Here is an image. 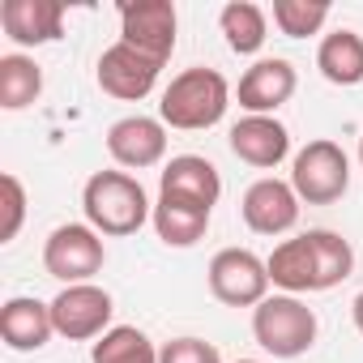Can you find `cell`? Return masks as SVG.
Returning a JSON list of instances; mask_svg holds the SVG:
<instances>
[{
  "label": "cell",
  "mask_w": 363,
  "mask_h": 363,
  "mask_svg": "<svg viewBox=\"0 0 363 363\" xmlns=\"http://www.w3.org/2000/svg\"><path fill=\"white\" fill-rule=\"evenodd\" d=\"M111 295L94 282H82V286H65L56 299H52V320H56V333L69 337V342H90V337H103L107 325H111Z\"/></svg>",
  "instance_id": "8"
},
{
  "label": "cell",
  "mask_w": 363,
  "mask_h": 363,
  "mask_svg": "<svg viewBox=\"0 0 363 363\" xmlns=\"http://www.w3.org/2000/svg\"><path fill=\"white\" fill-rule=\"evenodd\" d=\"M299 77H295V65L282 60V56H269V60H257L244 77H240V107L248 116H274L291 94H295Z\"/></svg>",
  "instance_id": "12"
},
{
  "label": "cell",
  "mask_w": 363,
  "mask_h": 363,
  "mask_svg": "<svg viewBox=\"0 0 363 363\" xmlns=\"http://www.w3.org/2000/svg\"><path fill=\"white\" fill-rule=\"evenodd\" d=\"M158 363H223L218 346L214 342H201V337H175L158 350Z\"/></svg>",
  "instance_id": "26"
},
{
  "label": "cell",
  "mask_w": 363,
  "mask_h": 363,
  "mask_svg": "<svg viewBox=\"0 0 363 363\" xmlns=\"http://www.w3.org/2000/svg\"><path fill=\"white\" fill-rule=\"evenodd\" d=\"M210 291L227 308H257L261 299H269V269L248 248H223L210 261Z\"/></svg>",
  "instance_id": "7"
},
{
  "label": "cell",
  "mask_w": 363,
  "mask_h": 363,
  "mask_svg": "<svg viewBox=\"0 0 363 363\" xmlns=\"http://www.w3.org/2000/svg\"><path fill=\"white\" fill-rule=\"evenodd\" d=\"M0 193H5V227H0V244H9L18 240L22 223H26V189H22V179L13 171L0 175Z\"/></svg>",
  "instance_id": "25"
},
{
  "label": "cell",
  "mask_w": 363,
  "mask_h": 363,
  "mask_svg": "<svg viewBox=\"0 0 363 363\" xmlns=\"http://www.w3.org/2000/svg\"><path fill=\"white\" fill-rule=\"evenodd\" d=\"M210 214L206 206H193V201H179V197H162L154 201V231L167 248H193L206 231H210Z\"/></svg>",
  "instance_id": "17"
},
{
  "label": "cell",
  "mask_w": 363,
  "mask_h": 363,
  "mask_svg": "<svg viewBox=\"0 0 363 363\" xmlns=\"http://www.w3.org/2000/svg\"><path fill=\"white\" fill-rule=\"evenodd\" d=\"M0 26L18 48L56 43L65 35V5H56V0H5L0 5Z\"/></svg>",
  "instance_id": "13"
},
{
  "label": "cell",
  "mask_w": 363,
  "mask_h": 363,
  "mask_svg": "<svg viewBox=\"0 0 363 363\" xmlns=\"http://www.w3.org/2000/svg\"><path fill=\"white\" fill-rule=\"evenodd\" d=\"M103 261H107V248H103V235L90 223H65L43 244V269L52 278H60L65 286L90 282L103 269Z\"/></svg>",
  "instance_id": "5"
},
{
  "label": "cell",
  "mask_w": 363,
  "mask_h": 363,
  "mask_svg": "<svg viewBox=\"0 0 363 363\" xmlns=\"http://www.w3.org/2000/svg\"><path fill=\"white\" fill-rule=\"evenodd\" d=\"M56 333V320H52V303L43 299H30V295H18L0 308V337H5L9 350H43Z\"/></svg>",
  "instance_id": "16"
},
{
  "label": "cell",
  "mask_w": 363,
  "mask_h": 363,
  "mask_svg": "<svg viewBox=\"0 0 363 363\" xmlns=\"http://www.w3.org/2000/svg\"><path fill=\"white\" fill-rule=\"evenodd\" d=\"M43 94V69L30 56H0V107L22 111Z\"/></svg>",
  "instance_id": "22"
},
{
  "label": "cell",
  "mask_w": 363,
  "mask_h": 363,
  "mask_svg": "<svg viewBox=\"0 0 363 363\" xmlns=\"http://www.w3.org/2000/svg\"><path fill=\"white\" fill-rule=\"evenodd\" d=\"M175 5L171 0H128L120 5V43L137 48L141 56L167 65L175 52Z\"/></svg>",
  "instance_id": "6"
},
{
  "label": "cell",
  "mask_w": 363,
  "mask_h": 363,
  "mask_svg": "<svg viewBox=\"0 0 363 363\" xmlns=\"http://www.w3.org/2000/svg\"><path fill=\"white\" fill-rule=\"evenodd\" d=\"M231 154L257 171H269L291 154V133L274 116H244L231 128Z\"/></svg>",
  "instance_id": "15"
},
{
  "label": "cell",
  "mask_w": 363,
  "mask_h": 363,
  "mask_svg": "<svg viewBox=\"0 0 363 363\" xmlns=\"http://www.w3.org/2000/svg\"><path fill=\"white\" fill-rule=\"evenodd\" d=\"M158 73H162V65L150 60V56H141L128 43H111L99 56V86H103V94H111L120 103H141L154 90Z\"/></svg>",
  "instance_id": "9"
},
{
  "label": "cell",
  "mask_w": 363,
  "mask_h": 363,
  "mask_svg": "<svg viewBox=\"0 0 363 363\" xmlns=\"http://www.w3.org/2000/svg\"><path fill=\"white\" fill-rule=\"evenodd\" d=\"M82 210L99 235H133L145 227V218H154L141 179L128 171H94L82 189Z\"/></svg>",
  "instance_id": "1"
},
{
  "label": "cell",
  "mask_w": 363,
  "mask_h": 363,
  "mask_svg": "<svg viewBox=\"0 0 363 363\" xmlns=\"http://www.w3.org/2000/svg\"><path fill=\"white\" fill-rule=\"evenodd\" d=\"M218 26L227 35V48L235 56H257L269 39V18L261 5H252V0H231V5H223L218 13Z\"/></svg>",
  "instance_id": "19"
},
{
  "label": "cell",
  "mask_w": 363,
  "mask_h": 363,
  "mask_svg": "<svg viewBox=\"0 0 363 363\" xmlns=\"http://www.w3.org/2000/svg\"><path fill=\"white\" fill-rule=\"evenodd\" d=\"M316 312L299 295H269L252 308V337L274 359H299L316 342Z\"/></svg>",
  "instance_id": "3"
},
{
  "label": "cell",
  "mask_w": 363,
  "mask_h": 363,
  "mask_svg": "<svg viewBox=\"0 0 363 363\" xmlns=\"http://www.w3.org/2000/svg\"><path fill=\"white\" fill-rule=\"evenodd\" d=\"M269 282L282 286L286 295H299V291H316V269H312V248H308V235H295V240H282L269 261Z\"/></svg>",
  "instance_id": "20"
},
{
  "label": "cell",
  "mask_w": 363,
  "mask_h": 363,
  "mask_svg": "<svg viewBox=\"0 0 363 363\" xmlns=\"http://www.w3.org/2000/svg\"><path fill=\"white\" fill-rule=\"evenodd\" d=\"M158 193L214 210L218 197H223V179H218V167H214L210 158H201V154H179V158H171V162L162 167Z\"/></svg>",
  "instance_id": "14"
},
{
  "label": "cell",
  "mask_w": 363,
  "mask_h": 363,
  "mask_svg": "<svg viewBox=\"0 0 363 363\" xmlns=\"http://www.w3.org/2000/svg\"><path fill=\"white\" fill-rule=\"evenodd\" d=\"M308 248H312V269H316V291H333L337 282L350 278L354 269V252L337 231H303Z\"/></svg>",
  "instance_id": "21"
},
{
  "label": "cell",
  "mask_w": 363,
  "mask_h": 363,
  "mask_svg": "<svg viewBox=\"0 0 363 363\" xmlns=\"http://www.w3.org/2000/svg\"><path fill=\"white\" fill-rule=\"evenodd\" d=\"M90 359L94 363H158V350H154V342L137 325H111L94 342Z\"/></svg>",
  "instance_id": "23"
},
{
  "label": "cell",
  "mask_w": 363,
  "mask_h": 363,
  "mask_svg": "<svg viewBox=\"0 0 363 363\" xmlns=\"http://www.w3.org/2000/svg\"><path fill=\"white\" fill-rule=\"evenodd\" d=\"M359 162H363V137H359Z\"/></svg>",
  "instance_id": "28"
},
{
  "label": "cell",
  "mask_w": 363,
  "mask_h": 363,
  "mask_svg": "<svg viewBox=\"0 0 363 363\" xmlns=\"http://www.w3.org/2000/svg\"><path fill=\"white\" fill-rule=\"evenodd\" d=\"M240 363H257V359H240Z\"/></svg>",
  "instance_id": "29"
},
{
  "label": "cell",
  "mask_w": 363,
  "mask_h": 363,
  "mask_svg": "<svg viewBox=\"0 0 363 363\" xmlns=\"http://www.w3.org/2000/svg\"><path fill=\"white\" fill-rule=\"evenodd\" d=\"M240 214H244L248 231H257V235H282V231H291L299 223V197H295V189L286 184V179L265 175V179H257V184L244 193Z\"/></svg>",
  "instance_id": "11"
},
{
  "label": "cell",
  "mask_w": 363,
  "mask_h": 363,
  "mask_svg": "<svg viewBox=\"0 0 363 363\" xmlns=\"http://www.w3.org/2000/svg\"><path fill=\"white\" fill-rule=\"evenodd\" d=\"M231 107V86L218 69H184L179 77H171V86L162 90L158 103V120L179 128V133H201L214 128Z\"/></svg>",
  "instance_id": "2"
},
{
  "label": "cell",
  "mask_w": 363,
  "mask_h": 363,
  "mask_svg": "<svg viewBox=\"0 0 363 363\" xmlns=\"http://www.w3.org/2000/svg\"><path fill=\"white\" fill-rule=\"evenodd\" d=\"M291 189L299 201L308 206H333L346 189H350V162H346V150L329 137H316L308 141L299 154H295V167H291Z\"/></svg>",
  "instance_id": "4"
},
{
  "label": "cell",
  "mask_w": 363,
  "mask_h": 363,
  "mask_svg": "<svg viewBox=\"0 0 363 363\" xmlns=\"http://www.w3.org/2000/svg\"><path fill=\"white\" fill-rule=\"evenodd\" d=\"M329 22L325 0H274V26L286 39H308Z\"/></svg>",
  "instance_id": "24"
},
{
  "label": "cell",
  "mask_w": 363,
  "mask_h": 363,
  "mask_svg": "<svg viewBox=\"0 0 363 363\" xmlns=\"http://www.w3.org/2000/svg\"><path fill=\"white\" fill-rule=\"evenodd\" d=\"M316 69L333 86H359L363 82V35L354 30H333L316 48Z\"/></svg>",
  "instance_id": "18"
},
{
  "label": "cell",
  "mask_w": 363,
  "mask_h": 363,
  "mask_svg": "<svg viewBox=\"0 0 363 363\" xmlns=\"http://www.w3.org/2000/svg\"><path fill=\"white\" fill-rule=\"evenodd\" d=\"M107 154L128 171L158 167L167 154V124L154 116H124L107 128Z\"/></svg>",
  "instance_id": "10"
},
{
  "label": "cell",
  "mask_w": 363,
  "mask_h": 363,
  "mask_svg": "<svg viewBox=\"0 0 363 363\" xmlns=\"http://www.w3.org/2000/svg\"><path fill=\"white\" fill-rule=\"evenodd\" d=\"M350 316H354V329L363 333V291L354 295V303H350Z\"/></svg>",
  "instance_id": "27"
}]
</instances>
